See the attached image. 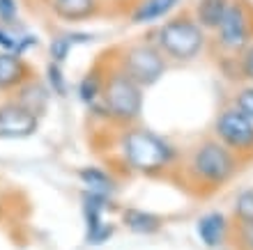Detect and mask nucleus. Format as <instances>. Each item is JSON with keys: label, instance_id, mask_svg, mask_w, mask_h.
Here are the masks:
<instances>
[{"label": "nucleus", "instance_id": "nucleus-1", "mask_svg": "<svg viewBox=\"0 0 253 250\" xmlns=\"http://www.w3.org/2000/svg\"><path fill=\"white\" fill-rule=\"evenodd\" d=\"M118 149L125 165L140 175H159L175 161V147L143 126H125L118 138Z\"/></svg>", "mask_w": 253, "mask_h": 250}, {"label": "nucleus", "instance_id": "nucleus-2", "mask_svg": "<svg viewBox=\"0 0 253 250\" xmlns=\"http://www.w3.org/2000/svg\"><path fill=\"white\" fill-rule=\"evenodd\" d=\"M87 108L106 122L131 126L143 112V87L115 67L104 78V90H101L99 101H94Z\"/></svg>", "mask_w": 253, "mask_h": 250}, {"label": "nucleus", "instance_id": "nucleus-3", "mask_svg": "<svg viewBox=\"0 0 253 250\" xmlns=\"http://www.w3.org/2000/svg\"><path fill=\"white\" fill-rule=\"evenodd\" d=\"M242 158L216 138H207L193 147L189 156V175L207 188H221L240 172Z\"/></svg>", "mask_w": 253, "mask_h": 250}, {"label": "nucleus", "instance_id": "nucleus-4", "mask_svg": "<svg viewBox=\"0 0 253 250\" xmlns=\"http://www.w3.org/2000/svg\"><path fill=\"white\" fill-rule=\"evenodd\" d=\"M205 30L193 16H173L164 21L154 30V46L164 53L166 60L175 62H191L205 48Z\"/></svg>", "mask_w": 253, "mask_h": 250}, {"label": "nucleus", "instance_id": "nucleus-5", "mask_svg": "<svg viewBox=\"0 0 253 250\" xmlns=\"http://www.w3.org/2000/svg\"><path fill=\"white\" fill-rule=\"evenodd\" d=\"M166 58L154 44L140 41L131 44L122 51V58L118 62V69L126 73L131 80H136L140 87H150L159 83L161 76L166 73Z\"/></svg>", "mask_w": 253, "mask_h": 250}, {"label": "nucleus", "instance_id": "nucleus-6", "mask_svg": "<svg viewBox=\"0 0 253 250\" xmlns=\"http://www.w3.org/2000/svg\"><path fill=\"white\" fill-rule=\"evenodd\" d=\"M214 138L235 151L242 161L253 156V122L235 106H228L219 112L214 122Z\"/></svg>", "mask_w": 253, "mask_h": 250}, {"label": "nucleus", "instance_id": "nucleus-7", "mask_svg": "<svg viewBox=\"0 0 253 250\" xmlns=\"http://www.w3.org/2000/svg\"><path fill=\"white\" fill-rule=\"evenodd\" d=\"M216 37L219 46L228 53H242L253 41V16L244 0H230L216 28Z\"/></svg>", "mask_w": 253, "mask_h": 250}, {"label": "nucleus", "instance_id": "nucleus-8", "mask_svg": "<svg viewBox=\"0 0 253 250\" xmlns=\"http://www.w3.org/2000/svg\"><path fill=\"white\" fill-rule=\"evenodd\" d=\"M108 207H111V198L108 195L83 191V195H81V209H83V220H85L87 244L99 246L113 237L115 227L106 220Z\"/></svg>", "mask_w": 253, "mask_h": 250}, {"label": "nucleus", "instance_id": "nucleus-9", "mask_svg": "<svg viewBox=\"0 0 253 250\" xmlns=\"http://www.w3.org/2000/svg\"><path fill=\"white\" fill-rule=\"evenodd\" d=\"M40 131V115L30 112L19 101L0 104V140H26Z\"/></svg>", "mask_w": 253, "mask_h": 250}, {"label": "nucleus", "instance_id": "nucleus-10", "mask_svg": "<svg viewBox=\"0 0 253 250\" xmlns=\"http://www.w3.org/2000/svg\"><path fill=\"white\" fill-rule=\"evenodd\" d=\"M28 78H33V69L26 58L9 51H0V92H12Z\"/></svg>", "mask_w": 253, "mask_h": 250}, {"label": "nucleus", "instance_id": "nucleus-11", "mask_svg": "<svg viewBox=\"0 0 253 250\" xmlns=\"http://www.w3.org/2000/svg\"><path fill=\"white\" fill-rule=\"evenodd\" d=\"M182 0H138L131 9L133 26H150L161 19H168L180 7Z\"/></svg>", "mask_w": 253, "mask_h": 250}, {"label": "nucleus", "instance_id": "nucleus-12", "mask_svg": "<svg viewBox=\"0 0 253 250\" xmlns=\"http://www.w3.org/2000/svg\"><path fill=\"white\" fill-rule=\"evenodd\" d=\"M196 234L207 248H219L226 241L228 234V218L221 211H207L196 223Z\"/></svg>", "mask_w": 253, "mask_h": 250}, {"label": "nucleus", "instance_id": "nucleus-13", "mask_svg": "<svg viewBox=\"0 0 253 250\" xmlns=\"http://www.w3.org/2000/svg\"><path fill=\"white\" fill-rule=\"evenodd\" d=\"M51 9L60 21L81 23V21L97 16L99 0H51Z\"/></svg>", "mask_w": 253, "mask_h": 250}, {"label": "nucleus", "instance_id": "nucleus-14", "mask_svg": "<svg viewBox=\"0 0 253 250\" xmlns=\"http://www.w3.org/2000/svg\"><path fill=\"white\" fill-rule=\"evenodd\" d=\"M14 92H16L14 101H19L23 108H28L30 112L40 115V117L44 115V110H46L48 97H53V94L48 92L46 83H40V80H35V76H33V78H28L21 87H16Z\"/></svg>", "mask_w": 253, "mask_h": 250}, {"label": "nucleus", "instance_id": "nucleus-15", "mask_svg": "<svg viewBox=\"0 0 253 250\" xmlns=\"http://www.w3.org/2000/svg\"><path fill=\"white\" fill-rule=\"evenodd\" d=\"M76 177H79L81 186H83L85 191L99 193V195H108V198L115 193V186H118L113 175L106 172L104 168H99V165H83V168H79Z\"/></svg>", "mask_w": 253, "mask_h": 250}, {"label": "nucleus", "instance_id": "nucleus-16", "mask_svg": "<svg viewBox=\"0 0 253 250\" xmlns=\"http://www.w3.org/2000/svg\"><path fill=\"white\" fill-rule=\"evenodd\" d=\"M122 223L129 232L133 234H143V237H150V234H157L161 230V220L157 214L152 211H145V209H136V207H129V209L122 211Z\"/></svg>", "mask_w": 253, "mask_h": 250}, {"label": "nucleus", "instance_id": "nucleus-17", "mask_svg": "<svg viewBox=\"0 0 253 250\" xmlns=\"http://www.w3.org/2000/svg\"><path fill=\"white\" fill-rule=\"evenodd\" d=\"M230 0H198L193 7V19L200 23L205 33H216Z\"/></svg>", "mask_w": 253, "mask_h": 250}, {"label": "nucleus", "instance_id": "nucleus-18", "mask_svg": "<svg viewBox=\"0 0 253 250\" xmlns=\"http://www.w3.org/2000/svg\"><path fill=\"white\" fill-rule=\"evenodd\" d=\"M87 41H92V35H85V33H65V35H55L51 44H48V55L53 62L58 65H65L67 58H69V53L76 44H87Z\"/></svg>", "mask_w": 253, "mask_h": 250}, {"label": "nucleus", "instance_id": "nucleus-19", "mask_svg": "<svg viewBox=\"0 0 253 250\" xmlns=\"http://www.w3.org/2000/svg\"><path fill=\"white\" fill-rule=\"evenodd\" d=\"M104 78H106V76H101L97 69H92V71H87L85 76L79 80L76 94H79V99L85 106H92L94 101H99L101 90H104Z\"/></svg>", "mask_w": 253, "mask_h": 250}, {"label": "nucleus", "instance_id": "nucleus-20", "mask_svg": "<svg viewBox=\"0 0 253 250\" xmlns=\"http://www.w3.org/2000/svg\"><path fill=\"white\" fill-rule=\"evenodd\" d=\"M44 83H46L48 92L53 94V97H60V99H65L67 94H69V83H67V76L65 71H62V65H58V62H48L46 69H44Z\"/></svg>", "mask_w": 253, "mask_h": 250}, {"label": "nucleus", "instance_id": "nucleus-21", "mask_svg": "<svg viewBox=\"0 0 253 250\" xmlns=\"http://www.w3.org/2000/svg\"><path fill=\"white\" fill-rule=\"evenodd\" d=\"M233 214L242 227H253V188H244L235 195Z\"/></svg>", "mask_w": 253, "mask_h": 250}, {"label": "nucleus", "instance_id": "nucleus-22", "mask_svg": "<svg viewBox=\"0 0 253 250\" xmlns=\"http://www.w3.org/2000/svg\"><path fill=\"white\" fill-rule=\"evenodd\" d=\"M233 106H235V108H240V110L253 122V83H251V85H247V87H240V90H237Z\"/></svg>", "mask_w": 253, "mask_h": 250}, {"label": "nucleus", "instance_id": "nucleus-23", "mask_svg": "<svg viewBox=\"0 0 253 250\" xmlns=\"http://www.w3.org/2000/svg\"><path fill=\"white\" fill-rule=\"evenodd\" d=\"M19 21V0H0V26H14Z\"/></svg>", "mask_w": 253, "mask_h": 250}, {"label": "nucleus", "instance_id": "nucleus-24", "mask_svg": "<svg viewBox=\"0 0 253 250\" xmlns=\"http://www.w3.org/2000/svg\"><path fill=\"white\" fill-rule=\"evenodd\" d=\"M240 73H242V78H247L249 83H253V41L240 53Z\"/></svg>", "mask_w": 253, "mask_h": 250}, {"label": "nucleus", "instance_id": "nucleus-25", "mask_svg": "<svg viewBox=\"0 0 253 250\" xmlns=\"http://www.w3.org/2000/svg\"><path fill=\"white\" fill-rule=\"evenodd\" d=\"M37 46H40V37H37V35H19V37H16V51L14 53L21 55V58H26V53Z\"/></svg>", "mask_w": 253, "mask_h": 250}, {"label": "nucleus", "instance_id": "nucleus-26", "mask_svg": "<svg viewBox=\"0 0 253 250\" xmlns=\"http://www.w3.org/2000/svg\"><path fill=\"white\" fill-rule=\"evenodd\" d=\"M16 37L19 35H12L5 26H0V51H9V53L16 51Z\"/></svg>", "mask_w": 253, "mask_h": 250}, {"label": "nucleus", "instance_id": "nucleus-27", "mask_svg": "<svg viewBox=\"0 0 253 250\" xmlns=\"http://www.w3.org/2000/svg\"><path fill=\"white\" fill-rule=\"evenodd\" d=\"M242 230H244V237H247V241H244L247 250H253V227H242Z\"/></svg>", "mask_w": 253, "mask_h": 250}]
</instances>
